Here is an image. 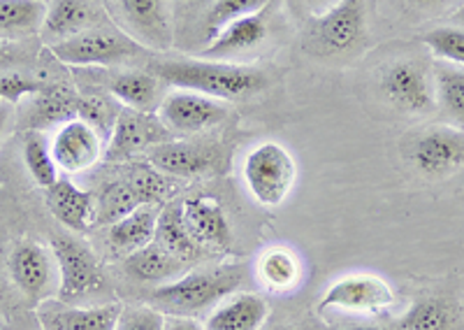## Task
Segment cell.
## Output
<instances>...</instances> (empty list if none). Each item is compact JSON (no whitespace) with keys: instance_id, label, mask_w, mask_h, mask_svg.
I'll use <instances>...</instances> for the list:
<instances>
[{"instance_id":"cell-1","label":"cell","mask_w":464,"mask_h":330,"mask_svg":"<svg viewBox=\"0 0 464 330\" xmlns=\"http://www.w3.org/2000/svg\"><path fill=\"white\" fill-rule=\"evenodd\" d=\"M153 75L168 86L196 91L218 101L256 96L269 84L263 70L221 61H163L153 65Z\"/></svg>"},{"instance_id":"cell-2","label":"cell","mask_w":464,"mask_h":330,"mask_svg":"<svg viewBox=\"0 0 464 330\" xmlns=\"http://www.w3.org/2000/svg\"><path fill=\"white\" fill-rule=\"evenodd\" d=\"M244 282V267L218 266L188 270L179 279L160 284L149 296V305L165 316H193L221 303Z\"/></svg>"},{"instance_id":"cell-3","label":"cell","mask_w":464,"mask_h":330,"mask_svg":"<svg viewBox=\"0 0 464 330\" xmlns=\"http://www.w3.org/2000/svg\"><path fill=\"white\" fill-rule=\"evenodd\" d=\"M297 180L293 154L281 142L267 140L256 144L244 159V181L248 193L263 208H281Z\"/></svg>"},{"instance_id":"cell-4","label":"cell","mask_w":464,"mask_h":330,"mask_svg":"<svg viewBox=\"0 0 464 330\" xmlns=\"http://www.w3.org/2000/svg\"><path fill=\"white\" fill-rule=\"evenodd\" d=\"M52 251L58 266V300L80 305L105 288V275L93 251L74 238H53Z\"/></svg>"},{"instance_id":"cell-5","label":"cell","mask_w":464,"mask_h":330,"mask_svg":"<svg viewBox=\"0 0 464 330\" xmlns=\"http://www.w3.org/2000/svg\"><path fill=\"white\" fill-rule=\"evenodd\" d=\"M381 91L385 101L404 114H430L437 107L434 73L420 61H392L381 70Z\"/></svg>"},{"instance_id":"cell-6","label":"cell","mask_w":464,"mask_h":330,"mask_svg":"<svg viewBox=\"0 0 464 330\" xmlns=\"http://www.w3.org/2000/svg\"><path fill=\"white\" fill-rule=\"evenodd\" d=\"M142 44L114 31H84L63 43L49 44V52L65 65H116L142 53Z\"/></svg>"},{"instance_id":"cell-7","label":"cell","mask_w":464,"mask_h":330,"mask_svg":"<svg viewBox=\"0 0 464 330\" xmlns=\"http://www.w3.org/2000/svg\"><path fill=\"white\" fill-rule=\"evenodd\" d=\"M7 270L14 286L26 296L31 303H44L58 296V266L52 247L37 242L16 245L7 261Z\"/></svg>"},{"instance_id":"cell-8","label":"cell","mask_w":464,"mask_h":330,"mask_svg":"<svg viewBox=\"0 0 464 330\" xmlns=\"http://www.w3.org/2000/svg\"><path fill=\"white\" fill-rule=\"evenodd\" d=\"M367 35L364 0H337L314 22L312 40L318 52L339 56L358 49Z\"/></svg>"},{"instance_id":"cell-9","label":"cell","mask_w":464,"mask_h":330,"mask_svg":"<svg viewBox=\"0 0 464 330\" xmlns=\"http://www.w3.org/2000/svg\"><path fill=\"white\" fill-rule=\"evenodd\" d=\"M395 303V291L379 275H346L323 293L318 312L342 309L355 315H376Z\"/></svg>"},{"instance_id":"cell-10","label":"cell","mask_w":464,"mask_h":330,"mask_svg":"<svg viewBox=\"0 0 464 330\" xmlns=\"http://www.w3.org/2000/svg\"><path fill=\"white\" fill-rule=\"evenodd\" d=\"M227 117V107L218 98L202 96L196 91H172L159 107V119L169 133H202L218 126Z\"/></svg>"},{"instance_id":"cell-11","label":"cell","mask_w":464,"mask_h":330,"mask_svg":"<svg viewBox=\"0 0 464 330\" xmlns=\"http://www.w3.org/2000/svg\"><path fill=\"white\" fill-rule=\"evenodd\" d=\"M168 140H172V133L160 119H156L153 114L135 112V110H123L105 144V160L110 163L130 160L140 154H147Z\"/></svg>"},{"instance_id":"cell-12","label":"cell","mask_w":464,"mask_h":330,"mask_svg":"<svg viewBox=\"0 0 464 330\" xmlns=\"http://www.w3.org/2000/svg\"><path fill=\"white\" fill-rule=\"evenodd\" d=\"M52 154L65 175L84 172L105 159V138L89 121L74 117L61 123L52 140Z\"/></svg>"},{"instance_id":"cell-13","label":"cell","mask_w":464,"mask_h":330,"mask_svg":"<svg viewBox=\"0 0 464 330\" xmlns=\"http://www.w3.org/2000/svg\"><path fill=\"white\" fill-rule=\"evenodd\" d=\"M411 160L422 175L443 177L464 168V131L453 126H432L418 135Z\"/></svg>"},{"instance_id":"cell-14","label":"cell","mask_w":464,"mask_h":330,"mask_svg":"<svg viewBox=\"0 0 464 330\" xmlns=\"http://www.w3.org/2000/svg\"><path fill=\"white\" fill-rule=\"evenodd\" d=\"M119 19L135 43L153 49H168L172 43L169 0H114Z\"/></svg>"},{"instance_id":"cell-15","label":"cell","mask_w":464,"mask_h":330,"mask_svg":"<svg viewBox=\"0 0 464 330\" xmlns=\"http://www.w3.org/2000/svg\"><path fill=\"white\" fill-rule=\"evenodd\" d=\"M147 160L163 175L190 180V177H200L214 170L218 163V151L209 144L168 140L147 151Z\"/></svg>"},{"instance_id":"cell-16","label":"cell","mask_w":464,"mask_h":330,"mask_svg":"<svg viewBox=\"0 0 464 330\" xmlns=\"http://www.w3.org/2000/svg\"><path fill=\"white\" fill-rule=\"evenodd\" d=\"M181 218L205 251H227L232 247V228L217 198H188L181 203Z\"/></svg>"},{"instance_id":"cell-17","label":"cell","mask_w":464,"mask_h":330,"mask_svg":"<svg viewBox=\"0 0 464 330\" xmlns=\"http://www.w3.org/2000/svg\"><path fill=\"white\" fill-rule=\"evenodd\" d=\"M121 305H98V307H80L65 305L61 300H44L37 307V319L43 330H114Z\"/></svg>"},{"instance_id":"cell-18","label":"cell","mask_w":464,"mask_h":330,"mask_svg":"<svg viewBox=\"0 0 464 330\" xmlns=\"http://www.w3.org/2000/svg\"><path fill=\"white\" fill-rule=\"evenodd\" d=\"M47 208L65 228L82 233L95 224V200L89 191L80 189L68 177H58L47 189Z\"/></svg>"},{"instance_id":"cell-19","label":"cell","mask_w":464,"mask_h":330,"mask_svg":"<svg viewBox=\"0 0 464 330\" xmlns=\"http://www.w3.org/2000/svg\"><path fill=\"white\" fill-rule=\"evenodd\" d=\"M188 267L190 263L172 256L156 242L126 256V261H123V270H126L128 277H132L135 282L159 284V286L172 282V279H179L181 275L188 272Z\"/></svg>"},{"instance_id":"cell-20","label":"cell","mask_w":464,"mask_h":330,"mask_svg":"<svg viewBox=\"0 0 464 330\" xmlns=\"http://www.w3.org/2000/svg\"><path fill=\"white\" fill-rule=\"evenodd\" d=\"M110 96L121 102L126 110L142 114H156L163 102V82L151 73H121L110 84Z\"/></svg>"},{"instance_id":"cell-21","label":"cell","mask_w":464,"mask_h":330,"mask_svg":"<svg viewBox=\"0 0 464 330\" xmlns=\"http://www.w3.org/2000/svg\"><path fill=\"white\" fill-rule=\"evenodd\" d=\"M267 303L256 293H235L207 319L205 330H258L267 319Z\"/></svg>"},{"instance_id":"cell-22","label":"cell","mask_w":464,"mask_h":330,"mask_svg":"<svg viewBox=\"0 0 464 330\" xmlns=\"http://www.w3.org/2000/svg\"><path fill=\"white\" fill-rule=\"evenodd\" d=\"M267 38V22H265V15H251L237 19V22L227 24L217 38H211L207 43V47L202 49V56H209V59H226L232 53L248 52V49L258 47L263 40Z\"/></svg>"},{"instance_id":"cell-23","label":"cell","mask_w":464,"mask_h":330,"mask_svg":"<svg viewBox=\"0 0 464 330\" xmlns=\"http://www.w3.org/2000/svg\"><path fill=\"white\" fill-rule=\"evenodd\" d=\"M77 105H80V96L68 86H43L31 101V112L26 119L28 128L43 131L49 126H61L77 117Z\"/></svg>"},{"instance_id":"cell-24","label":"cell","mask_w":464,"mask_h":330,"mask_svg":"<svg viewBox=\"0 0 464 330\" xmlns=\"http://www.w3.org/2000/svg\"><path fill=\"white\" fill-rule=\"evenodd\" d=\"M160 209L156 205H144L135 209L121 221L110 226V245L116 254L130 256L144 249L156 240V226H159Z\"/></svg>"},{"instance_id":"cell-25","label":"cell","mask_w":464,"mask_h":330,"mask_svg":"<svg viewBox=\"0 0 464 330\" xmlns=\"http://www.w3.org/2000/svg\"><path fill=\"white\" fill-rule=\"evenodd\" d=\"M91 19H93V12L86 0H53L40 33L49 47V44L63 43V40L89 31Z\"/></svg>"},{"instance_id":"cell-26","label":"cell","mask_w":464,"mask_h":330,"mask_svg":"<svg viewBox=\"0 0 464 330\" xmlns=\"http://www.w3.org/2000/svg\"><path fill=\"white\" fill-rule=\"evenodd\" d=\"M47 10L44 0H0V40L10 43L40 33Z\"/></svg>"},{"instance_id":"cell-27","label":"cell","mask_w":464,"mask_h":330,"mask_svg":"<svg viewBox=\"0 0 464 330\" xmlns=\"http://www.w3.org/2000/svg\"><path fill=\"white\" fill-rule=\"evenodd\" d=\"M153 242L186 263L198 261L205 254V249L193 240V235L186 228L184 218H181V203H168L160 208L159 226H156V240Z\"/></svg>"},{"instance_id":"cell-28","label":"cell","mask_w":464,"mask_h":330,"mask_svg":"<svg viewBox=\"0 0 464 330\" xmlns=\"http://www.w3.org/2000/svg\"><path fill=\"white\" fill-rule=\"evenodd\" d=\"M144 205L147 203H144L142 193H140L138 184L132 181L130 175L126 180L110 181L102 189L101 198L95 200V224L111 226L135 209L144 208Z\"/></svg>"},{"instance_id":"cell-29","label":"cell","mask_w":464,"mask_h":330,"mask_svg":"<svg viewBox=\"0 0 464 330\" xmlns=\"http://www.w3.org/2000/svg\"><path fill=\"white\" fill-rule=\"evenodd\" d=\"M437 107L449 126L464 131V68L453 63H437L434 68Z\"/></svg>"},{"instance_id":"cell-30","label":"cell","mask_w":464,"mask_h":330,"mask_svg":"<svg viewBox=\"0 0 464 330\" xmlns=\"http://www.w3.org/2000/svg\"><path fill=\"white\" fill-rule=\"evenodd\" d=\"M258 277L269 291H293L302 279V266L290 249L272 247L258 258Z\"/></svg>"},{"instance_id":"cell-31","label":"cell","mask_w":464,"mask_h":330,"mask_svg":"<svg viewBox=\"0 0 464 330\" xmlns=\"http://www.w3.org/2000/svg\"><path fill=\"white\" fill-rule=\"evenodd\" d=\"M400 330H459V312L443 298H425L406 309Z\"/></svg>"},{"instance_id":"cell-32","label":"cell","mask_w":464,"mask_h":330,"mask_svg":"<svg viewBox=\"0 0 464 330\" xmlns=\"http://www.w3.org/2000/svg\"><path fill=\"white\" fill-rule=\"evenodd\" d=\"M24 163H26L28 175L33 177L37 187L47 191L58 181V165L52 154V142L43 135V131H28L24 140Z\"/></svg>"},{"instance_id":"cell-33","label":"cell","mask_w":464,"mask_h":330,"mask_svg":"<svg viewBox=\"0 0 464 330\" xmlns=\"http://www.w3.org/2000/svg\"><path fill=\"white\" fill-rule=\"evenodd\" d=\"M121 112V102L116 101V98L98 96V93L80 96V105H77V117L89 121L105 140H110L111 131H114Z\"/></svg>"},{"instance_id":"cell-34","label":"cell","mask_w":464,"mask_h":330,"mask_svg":"<svg viewBox=\"0 0 464 330\" xmlns=\"http://www.w3.org/2000/svg\"><path fill=\"white\" fill-rule=\"evenodd\" d=\"M267 5L269 0H217L205 16L207 43H209L211 38H217L227 24L244 19V16L260 15Z\"/></svg>"},{"instance_id":"cell-35","label":"cell","mask_w":464,"mask_h":330,"mask_svg":"<svg viewBox=\"0 0 464 330\" xmlns=\"http://www.w3.org/2000/svg\"><path fill=\"white\" fill-rule=\"evenodd\" d=\"M422 43L443 63L462 65L464 68V31L453 26H439L422 35Z\"/></svg>"},{"instance_id":"cell-36","label":"cell","mask_w":464,"mask_h":330,"mask_svg":"<svg viewBox=\"0 0 464 330\" xmlns=\"http://www.w3.org/2000/svg\"><path fill=\"white\" fill-rule=\"evenodd\" d=\"M114 330H165V315L151 305L121 309Z\"/></svg>"},{"instance_id":"cell-37","label":"cell","mask_w":464,"mask_h":330,"mask_svg":"<svg viewBox=\"0 0 464 330\" xmlns=\"http://www.w3.org/2000/svg\"><path fill=\"white\" fill-rule=\"evenodd\" d=\"M40 89H43V84L26 80L19 73H10V75L0 77V101L10 102V105L12 102H19L26 96H35Z\"/></svg>"},{"instance_id":"cell-38","label":"cell","mask_w":464,"mask_h":330,"mask_svg":"<svg viewBox=\"0 0 464 330\" xmlns=\"http://www.w3.org/2000/svg\"><path fill=\"white\" fill-rule=\"evenodd\" d=\"M165 330H205V325L190 316H165Z\"/></svg>"},{"instance_id":"cell-39","label":"cell","mask_w":464,"mask_h":330,"mask_svg":"<svg viewBox=\"0 0 464 330\" xmlns=\"http://www.w3.org/2000/svg\"><path fill=\"white\" fill-rule=\"evenodd\" d=\"M7 119H10V102H0V135L5 131Z\"/></svg>"},{"instance_id":"cell-40","label":"cell","mask_w":464,"mask_h":330,"mask_svg":"<svg viewBox=\"0 0 464 330\" xmlns=\"http://www.w3.org/2000/svg\"><path fill=\"white\" fill-rule=\"evenodd\" d=\"M334 330H391V328H381V325H367V324H358V325H342V328Z\"/></svg>"},{"instance_id":"cell-41","label":"cell","mask_w":464,"mask_h":330,"mask_svg":"<svg viewBox=\"0 0 464 330\" xmlns=\"http://www.w3.org/2000/svg\"><path fill=\"white\" fill-rule=\"evenodd\" d=\"M413 3L420 7H434V5H441V3H449V0H413Z\"/></svg>"},{"instance_id":"cell-42","label":"cell","mask_w":464,"mask_h":330,"mask_svg":"<svg viewBox=\"0 0 464 330\" xmlns=\"http://www.w3.org/2000/svg\"><path fill=\"white\" fill-rule=\"evenodd\" d=\"M7 56H10V44L0 40V61L7 59Z\"/></svg>"},{"instance_id":"cell-43","label":"cell","mask_w":464,"mask_h":330,"mask_svg":"<svg viewBox=\"0 0 464 330\" xmlns=\"http://www.w3.org/2000/svg\"><path fill=\"white\" fill-rule=\"evenodd\" d=\"M309 3H330V0H309Z\"/></svg>"},{"instance_id":"cell-44","label":"cell","mask_w":464,"mask_h":330,"mask_svg":"<svg viewBox=\"0 0 464 330\" xmlns=\"http://www.w3.org/2000/svg\"><path fill=\"white\" fill-rule=\"evenodd\" d=\"M0 102H3V101H0Z\"/></svg>"}]
</instances>
